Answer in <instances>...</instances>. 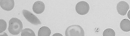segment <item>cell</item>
I'll return each mask as SVG.
<instances>
[{"label":"cell","mask_w":130,"mask_h":36,"mask_svg":"<svg viewBox=\"0 0 130 36\" xmlns=\"http://www.w3.org/2000/svg\"><path fill=\"white\" fill-rule=\"evenodd\" d=\"M120 28L123 31L129 32L130 31V21L128 19H124L121 21Z\"/></svg>","instance_id":"8"},{"label":"cell","mask_w":130,"mask_h":36,"mask_svg":"<svg viewBox=\"0 0 130 36\" xmlns=\"http://www.w3.org/2000/svg\"><path fill=\"white\" fill-rule=\"evenodd\" d=\"M103 36H115L116 33L114 30L111 28H108L104 30L103 33Z\"/></svg>","instance_id":"11"},{"label":"cell","mask_w":130,"mask_h":36,"mask_svg":"<svg viewBox=\"0 0 130 36\" xmlns=\"http://www.w3.org/2000/svg\"><path fill=\"white\" fill-rule=\"evenodd\" d=\"M130 6L125 1H120L117 5V10L118 13L121 16L126 14Z\"/></svg>","instance_id":"5"},{"label":"cell","mask_w":130,"mask_h":36,"mask_svg":"<svg viewBox=\"0 0 130 36\" xmlns=\"http://www.w3.org/2000/svg\"><path fill=\"white\" fill-rule=\"evenodd\" d=\"M45 9V4L42 1H37L33 5L32 9L35 13L40 14L44 12Z\"/></svg>","instance_id":"7"},{"label":"cell","mask_w":130,"mask_h":36,"mask_svg":"<svg viewBox=\"0 0 130 36\" xmlns=\"http://www.w3.org/2000/svg\"><path fill=\"white\" fill-rule=\"evenodd\" d=\"M51 34L50 29L48 27L43 26L40 28L38 33V36H50Z\"/></svg>","instance_id":"9"},{"label":"cell","mask_w":130,"mask_h":36,"mask_svg":"<svg viewBox=\"0 0 130 36\" xmlns=\"http://www.w3.org/2000/svg\"><path fill=\"white\" fill-rule=\"evenodd\" d=\"M21 36H35V34L31 29H24L21 31Z\"/></svg>","instance_id":"10"},{"label":"cell","mask_w":130,"mask_h":36,"mask_svg":"<svg viewBox=\"0 0 130 36\" xmlns=\"http://www.w3.org/2000/svg\"><path fill=\"white\" fill-rule=\"evenodd\" d=\"M0 5L1 8L6 11H11L14 7L13 0H1Z\"/></svg>","instance_id":"6"},{"label":"cell","mask_w":130,"mask_h":36,"mask_svg":"<svg viewBox=\"0 0 130 36\" xmlns=\"http://www.w3.org/2000/svg\"><path fill=\"white\" fill-rule=\"evenodd\" d=\"M23 25L20 20L18 18H12L9 22L8 31L12 35H17L22 31Z\"/></svg>","instance_id":"1"},{"label":"cell","mask_w":130,"mask_h":36,"mask_svg":"<svg viewBox=\"0 0 130 36\" xmlns=\"http://www.w3.org/2000/svg\"><path fill=\"white\" fill-rule=\"evenodd\" d=\"M7 23L4 19H0V33L3 32L6 30Z\"/></svg>","instance_id":"12"},{"label":"cell","mask_w":130,"mask_h":36,"mask_svg":"<svg viewBox=\"0 0 130 36\" xmlns=\"http://www.w3.org/2000/svg\"><path fill=\"white\" fill-rule=\"evenodd\" d=\"M56 35H59V36H62V34H58V33H56V34H54L53 36H56Z\"/></svg>","instance_id":"14"},{"label":"cell","mask_w":130,"mask_h":36,"mask_svg":"<svg viewBox=\"0 0 130 36\" xmlns=\"http://www.w3.org/2000/svg\"><path fill=\"white\" fill-rule=\"evenodd\" d=\"M66 36H84L85 31L82 27L78 25L70 26L65 31Z\"/></svg>","instance_id":"2"},{"label":"cell","mask_w":130,"mask_h":36,"mask_svg":"<svg viewBox=\"0 0 130 36\" xmlns=\"http://www.w3.org/2000/svg\"><path fill=\"white\" fill-rule=\"evenodd\" d=\"M90 7L86 1H79L76 5L75 10L77 13L80 15H85L89 12Z\"/></svg>","instance_id":"3"},{"label":"cell","mask_w":130,"mask_h":36,"mask_svg":"<svg viewBox=\"0 0 130 36\" xmlns=\"http://www.w3.org/2000/svg\"><path fill=\"white\" fill-rule=\"evenodd\" d=\"M22 13L24 17L31 24L35 25L41 24V22L39 19L29 11L26 10H23Z\"/></svg>","instance_id":"4"},{"label":"cell","mask_w":130,"mask_h":36,"mask_svg":"<svg viewBox=\"0 0 130 36\" xmlns=\"http://www.w3.org/2000/svg\"><path fill=\"white\" fill-rule=\"evenodd\" d=\"M128 17L129 19L130 20V10L128 11Z\"/></svg>","instance_id":"13"}]
</instances>
